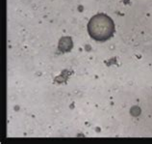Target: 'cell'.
<instances>
[{"instance_id":"6da1fadb","label":"cell","mask_w":152,"mask_h":144,"mask_svg":"<svg viewBox=\"0 0 152 144\" xmlns=\"http://www.w3.org/2000/svg\"><path fill=\"white\" fill-rule=\"evenodd\" d=\"M88 32L95 41L104 42L113 36L115 32L114 21L105 14H96L88 23Z\"/></svg>"}]
</instances>
